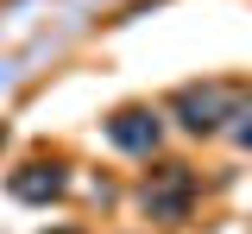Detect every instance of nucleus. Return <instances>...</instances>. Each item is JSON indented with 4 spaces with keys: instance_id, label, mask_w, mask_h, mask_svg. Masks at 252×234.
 <instances>
[{
    "instance_id": "f257e3e1",
    "label": "nucleus",
    "mask_w": 252,
    "mask_h": 234,
    "mask_svg": "<svg viewBox=\"0 0 252 234\" xmlns=\"http://www.w3.org/2000/svg\"><path fill=\"white\" fill-rule=\"evenodd\" d=\"M233 101H240L233 89H183V95H177V108L189 114L183 127H195V133H208V127H220L215 114H220V108H233Z\"/></svg>"
},
{
    "instance_id": "f03ea898",
    "label": "nucleus",
    "mask_w": 252,
    "mask_h": 234,
    "mask_svg": "<svg viewBox=\"0 0 252 234\" xmlns=\"http://www.w3.org/2000/svg\"><path fill=\"white\" fill-rule=\"evenodd\" d=\"M107 139H114V146H126V152H152V146H158V120L132 108V114H120V120L107 127Z\"/></svg>"
},
{
    "instance_id": "7ed1b4c3",
    "label": "nucleus",
    "mask_w": 252,
    "mask_h": 234,
    "mask_svg": "<svg viewBox=\"0 0 252 234\" xmlns=\"http://www.w3.org/2000/svg\"><path fill=\"white\" fill-rule=\"evenodd\" d=\"M57 190H63V177L44 171V165H32L26 177H13V196H19V202H44V196H57Z\"/></svg>"
}]
</instances>
